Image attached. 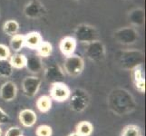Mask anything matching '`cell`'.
<instances>
[{"mask_svg":"<svg viewBox=\"0 0 146 136\" xmlns=\"http://www.w3.org/2000/svg\"><path fill=\"white\" fill-rule=\"evenodd\" d=\"M108 109L118 116L132 113L137 107L133 95L127 89L117 87L113 89L107 95Z\"/></svg>","mask_w":146,"mask_h":136,"instance_id":"cell-1","label":"cell"},{"mask_svg":"<svg viewBox=\"0 0 146 136\" xmlns=\"http://www.w3.org/2000/svg\"><path fill=\"white\" fill-rule=\"evenodd\" d=\"M117 64L125 71H132L144 64V53L140 49L130 48L121 50L117 54Z\"/></svg>","mask_w":146,"mask_h":136,"instance_id":"cell-2","label":"cell"},{"mask_svg":"<svg viewBox=\"0 0 146 136\" xmlns=\"http://www.w3.org/2000/svg\"><path fill=\"white\" fill-rule=\"evenodd\" d=\"M70 109L75 113H82L86 110L90 104V95L87 91L82 88H75L69 97Z\"/></svg>","mask_w":146,"mask_h":136,"instance_id":"cell-3","label":"cell"},{"mask_svg":"<svg viewBox=\"0 0 146 136\" xmlns=\"http://www.w3.org/2000/svg\"><path fill=\"white\" fill-rule=\"evenodd\" d=\"M113 38L118 44L123 45H133L140 40V33L138 30L132 27H123L113 32Z\"/></svg>","mask_w":146,"mask_h":136,"instance_id":"cell-4","label":"cell"},{"mask_svg":"<svg viewBox=\"0 0 146 136\" xmlns=\"http://www.w3.org/2000/svg\"><path fill=\"white\" fill-rule=\"evenodd\" d=\"M74 34L76 42L85 44L94 42L95 40H99L97 28L89 24H81L77 26L74 31Z\"/></svg>","mask_w":146,"mask_h":136,"instance_id":"cell-5","label":"cell"},{"mask_svg":"<svg viewBox=\"0 0 146 136\" xmlns=\"http://www.w3.org/2000/svg\"><path fill=\"white\" fill-rule=\"evenodd\" d=\"M85 67L84 60L78 54H72L65 57L63 64L64 74H68L71 77H77L83 73Z\"/></svg>","mask_w":146,"mask_h":136,"instance_id":"cell-6","label":"cell"},{"mask_svg":"<svg viewBox=\"0 0 146 136\" xmlns=\"http://www.w3.org/2000/svg\"><path fill=\"white\" fill-rule=\"evenodd\" d=\"M84 54L85 56L92 62H103L105 58V54H106L105 45L101 40H95L94 42L86 44Z\"/></svg>","mask_w":146,"mask_h":136,"instance_id":"cell-7","label":"cell"},{"mask_svg":"<svg viewBox=\"0 0 146 136\" xmlns=\"http://www.w3.org/2000/svg\"><path fill=\"white\" fill-rule=\"evenodd\" d=\"M71 92L72 91L70 87L64 82L55 83L51 84L49 96L55 102L63 103L69 99L70 95H71Z\"/></svg>","mask_w":146,"mask_h":136,"instance_id":"cell-8","label":"cell"},{"mask_svg":"<svg viewBox=\"0 0 146 136\" xmlns=\"http://www.w3.org/2000/svg\"><path fill=\"white\" fill-rule=\"evenodd\" d=\"M42 84V80L36 75H30L23 79L22 90L24 94L27 97H34L39 92Z\"/></svg>","mask_w":146,"mask_h":136,"instance_id":"cell-9","label":"cell"},{"mask_svg":"<svg viewBox=\"0 0 146 136\" xmlns=\"http://www.w3.org/2000/svg\"><path fill=\"white\" fill-rule=\"evenodd\" d=\"M25 17L29 19H36L46 14V10L40 0H30L24 7Z\"/></svg>","mask_w":146,"mask_h":136,"instance_id":"cell-10","label":"cell"},{"mask_svg":"<svg viewBox=\"0 0 146 136\" xmlns=\"http://www.w3.org/2000/svg\"><path fill=\"white\" fill-rule=\"evenodd\" d=\"M44 76L48 83L52 84L55 83L64 82L65 78V74L62 67H60L57 64H53L44 69Z\"/></svg>","mask_w":146,"mask_h":136,"instance_id":"cell-11","label":"cell"},{"mask_svg":"<svg viewBox=\"0 0 146 136\" xmlns=\"http://www.w3.org/2000/svg\"><path fill=\"white\" fill-rule=\"evenodd\" d=\"M17 95V86L13 81H7L0 87V98L4 102H12Z\"/></svg>","mask_w":146,"mask_h":136,"instance_id":"cell-12","label":"cell"},{"mask_svg":"<svg viewBox=\"0 0 146 136\" xmlns=\"http://www.w3.org/2000/svg\"><path fill=\"white\" fill-rule=\"evenodd\" d=\"M128 20L133 27H142L145 24V11L143 7H136L128 13Z\"/></svg>","mask_w":146,"mask_h":136,"instance_id":"cell-13","label":"cell"},{"mask_svg":"<svg viewBox=\"0 0 146 136\" xmlns=\"http://www.w3.org/2000/svg\"><path fill=\"white\" fill-rule=\"evenodd\" d=\"M77 47V42L74 36H65L61 39L59 43V49L65 57L74 54Z\"/></svg>","mask_w":146,"mask_h":136,"instance_id":"cell-14","label":"cell"},{"mask_svg":"<svg viewBox=\"0 0 146 136\" xmlns=\"http://www.w3.org/2000/svg\"><path fill=\"white\" fill-rule=\"evenodd\" d=\"M18 120L22 126L31 128L37 122V115L31 109H24L19 113Z\"/></svg>","mask_w":146,"mask_h":136,"instance_id":"cell-15","label":"cell"},{"mask_svg":"<svg viewBox=\"0 0 146 136\" xmlns=\"http://www.w3.org/2000/svg\"><path fill=\"white\" fill-rule=\"evenodd\" d=\"M26 68L30 73L38 74L43 70V62L42 58L39 57L37 54H31L27 56V64Z\"/></svg>","mask_w":146,"mask_h":136,"instance_id":"cell-16","label":"cell"},{"mask_svg":"<svg viewBox=\"0 0 146 136\" xmlns=\"http://www.w3.org/2000/svg\"><path fill=\"white\" fill-rule=\"evenodd\" d=\"M42 42H43L42 36L38 32L33 31L25 36V46L28 47L29 49L36 50V48L39 46V44Z\"/></svg>","mask_w":146,"mask_h":136,"instance_id":"cell-17","label":"cell"},{"mask_svg":"<svg viewBox=\"0 0 146 136\" xmlns=\"http://www.w3.org/2000/svg\"><path fill=\"white\" fill-rule=\"evenodd\" d=\"M8 62L14 69H23L26 68L27 56L21 53H15L9 57Z\"/></svg>","mask_w":146,"mask_h":136,"instance_id":"cell-18","label":"cell"},{"mask_svg":"<svg viewBox=\"0 0 146 136\" xmlns=\"http://www.w3.org/2000/svg\"><path fill=\"white\" fill-rule=\"evenodd\" d=\"M52 98L49 95H42L36 100V108L40 113H46L52 108Z\"/></svg>","mask_w":146,"mask_h":136,"instance_id":"cell-19","label":"cell"},{"mask_svg":"<svg viewBox=\"0 0 146 136\" xmlns=\"http://www.w3.org/2000/svg\"><path fill=\"white\" fill-rule=\"evenodd\" d=\"M75 133L80 136H91L94 133V125L88 121H81L75 126Z\"/></svg>","mask_w":146,"mask_h":136,"instance_id":"cell-20","label":"cell"},{"mask_svg":"<svg viewBox=\"0 0 146 136\" xmlns=\"http://www.w3.org/2000/svg\"><path fill=\"white\" fill-rule=\"evenodd\" d=\"M10 49L14 53H19L25 46V36L21 34H17L15 36H11L10 39Z\"/></svg>","mask_w":146,"mask_h":136,"instance_id":"cell-21","label":"cell"},{"mask_svg":"<svg viewBox=\"0 0 146 136\" xmlns=\"http://www.w3.org/2000/svg\"><path fill=\"white\" fill-rule=\"evenodd\" d=\"M4 33L9 36H13L17 34L19 31V23L15 19H9L3 25Z\"/></svg>","mask_w":146,"mask_h":136,"instance_id":"cell-22","label":"cell"},{"mask_svg":"<svg viewBox=\"0 0 146 136\" xmlns=\"http://www.w3.org/2000/svg\"><path fill=\"white\" fill-rule=\"evenodd\" d=\"M53 53V45L47 41H43L36 48V54L41 58L49 57Z\"/></svg>","mask_w":146,"mask_h":136,"instance_id":"cell-23","label":"cell"},{"mask_svg":"<svg viewBox=\"0 0 146 136\" xmlns=\"http://www.w3.org/2000/svg\"><path fill=\"white\" fill-rule=\"evenodd\" d=\"M120 136H143V130L136 124H128L124 126Z\"/></svg>","mask_w":146,"mask_h":136,"instance_id":"cell-24","label":"cell"},{"mask_svg":"<svg viewBox=\"0 0 146 136\" xmlns=\"http://www.w3.org/2000/svg\"><path fill=\"white\" fill-rule=\"evenodd\" d=\"M14 72V68L8 60H0V78L10 77Z\"/></svg>","mask_w":146,"mask_h":136,"instance_id":"cell-25","label":"cell"},{"mask_svg":"<svg viewBox=\"0 0 146 136\" xmlns=\"http://www.w3.org/2000/svg\"><path fill=\"white\" fill-rule=\"evenodd\" d=\"M132 77L133 84H136L142 81H145V75L143 72V65H140V66L133 69L132 71Z\"/></svg>","mask_w":146,"mask_h":136,"instance_id":"cell-26","label":"cell"},{"mask_svg":"<svg viewBox=\"0 0 146 136\" xmlns=\"http://www.w3.org/2000/svg\"><path fill=\"white\" fill-rule=\"evenodd\" d=\"M36 136H52L53 135L52 127L49 126L47 124L39 125L36 130Z\"/></svg>","mask_w":146,"mask_h":136,"instance_id":"cell-27","label":"cell"},{"mask_svg":"<svg viewBox=\"0 0 146 136\" xmlns=\"http://www.w3.org/2000/svg\"><path fill=\"white\" fill-rule=\"evenodd\" d=\"M11 56L10 48L6 44H0V60H8Z\"/></svg>","mask_w":146,"mask_h":136,"instance_id":"cell-28","label":"cell"},{"mask_svg":"<svg viewBox=\"0 0 146 136\" xmlns=\"http://www.w3.org/2000/svg\"><path fill=\"white\" fill-rule=\"evenodd\" d=\"M23 130L18 126H12L9 127L7 132L5 133V136H22Z\"/></svg>","mask_w":146,"mask_h":136,"instance_id":"cell-29","label":"cell"},{"mask_svg":"<svg viewBox=\"0 0 146 136\" xmlns=\"http://www.w3.org/2000/svg\"><path fill=\"white\" fill-rule=\"evenodd\" d=\"M10 122V116L0 107V125L6 124Z\"/></svg>","mask_w":146,"mask_h":136,"instance_id":"cell-30","label":"cell"},{"mask_svg":"<svg viewBox=\"0 0 146 136\" xmlns=\"http://www.w3.org/2000/svg\"><path fill=\"white\" fill-rule=\"evenodd\" d=\"M67 136H80L78 133H75V132H74V133H69Z\"/></svg>","mask_w":146,"mask_h":136,"instance_id":"cell-31","label":"cell"},{"mask_svg":"<svg viewBox=\"0 0 146 136\" xmlns=\"http://www.w3.org/2000/svg\"><path fill=\"white\" fill-rule=\"evenodd\" d=\"M2 134H3V132H2V129L0 128V136H2Z\"/></svg>","mask_w":146,"mask_h":136,"instance_id":"cell-32","label":"cell"},{"mask_svg":"<svg viewBox=\"0 0 146 136\" xmlns=\"http://www.w3.org/2000/svg\"><path fill=\"white\" fill-rule=\"evenodd\" d=\"M76 1H85V0H76Z\"/></svg>","mask_w":146,"mask_h":136,"instance_id":"cell-33","label":"cell"},{"mask_svg":"<svg viewBox=\"0 0 146 136\" xmlns=\"http://www.w3.org/2000/svg\"><path fill=\"white\" fill-rule=\"evenodd\" d=\"M126 1H129V0H126Z\"/></svg>","mask_w":146,"mask_h":136,"instance_id":"cell-34","label":"cell"},{"mask_svg":"<svg viewBox=\"0 0 146 136\" xmlns=\"http://www.w3.org/2000/svg\"><path fill=\"white\" fill-rule=\"evenodd\" d=\"M22 136H24V135H22Z\"/></svg>","mask_w":146,"mask_h":136,"instance_id":"cell-35","label":"cell"}]
</instances>
